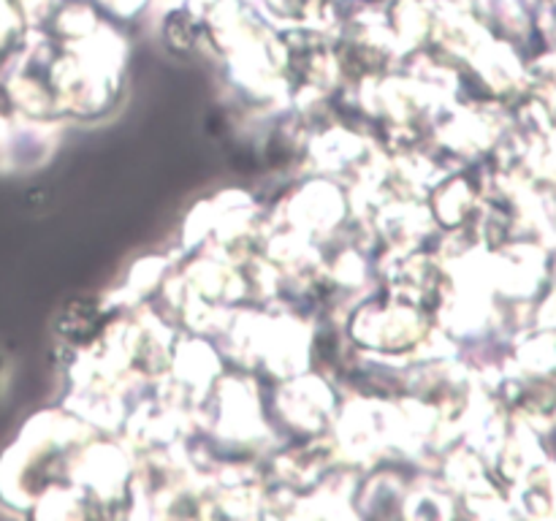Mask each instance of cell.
Wrapping results in <instances>:
<instances>
[{
    "instance_id": "cell-1",
    "label": "cell",
    "mask_w": 556,
    "mask_h": 521,
    "mask_svg": "<svg viewBox=\"0 0 556 521\" xmlns=\"http://www.w3.org/2000/svg\"><path fill=\"white\" fill-rule=\"evenodd\" d=\"M0 383H3V358H0Z\"/></svg>"
}]
</instances>
